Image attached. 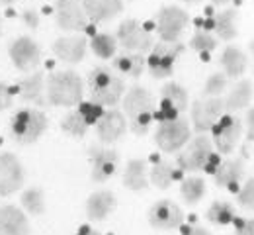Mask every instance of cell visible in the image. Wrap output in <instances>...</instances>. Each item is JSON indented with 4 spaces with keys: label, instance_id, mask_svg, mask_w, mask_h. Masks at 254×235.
I'll list each match as a JSON object with an SVG mask.
<instances>
[{
    "label": "cell",
    "instance_id": "6da1fadb",
    "mask_svg": "<svg viewBox=\"0 0 254 235\" xmlns=\"http://www.w3.org/2000/svg\"><path fill=\"white\" fill-rule=\"evenodd\" d=\"M122 106L133 134L141 137L151 130V124L155 120V110H157V102L151 90L139 84L131 86L122 98Z\"/></svg>",
    "mask_w": 254,
    "mask_h": 235
},
{
    "label": "cell",
    "instance_id": "7a4b0ae2",
    "mask_svg": "<svg viewBox=\"0 0 254 235\" xmlns=\"http://www.w3.org/2000/svg\"><path fill=\"white\" fill-rule=\"evenodd\" d=\"M86 86H88L90 100L100 104V106H110L112 108V106L120 104L124 94H126L124 77L118 71H114L112 67H106V65H98L88 73Z\"/></svg>",
    "mask_w": 254,
    "mask_h": 235
},
{
    "label": "cell",
    "instance_id": "3957f363",
    "mask_svg": "<svg viewBox=\"0 0 254 235\" xmlns=\"http://www.w3.org/2000/svg\"><path fill=\"white\" fill-rule=\"evenodd\" d=\"M45 94L51 106L72 108L78 106L84 96V84L74 71H55L45 80Z\"/></svg>",
    "mask_w": 254,
    "mask_h": 235
},
{
    "label": "cell",
    "instance_id": "277c9868",
    "mask_svg": "<svg viewBox=\"0 0 254 235\" xmlns=\"http://www.w3.org/2000/svg\"><path fill=\"white\" fill-rule=\"evenodd\" d=\"M49 128L47 116L37 108H24L10 120V137L20 145H32Z\"/></svg>",
    "mask_w": 254,
    "mask_h": 235
},
{
    "label": "cell",
    "instance_id": "5b68a950",
    "mask_svg": "<svg viewBox=\"0 0 254 235\" xmlns=\"http://www.w3.org/2000/svg\"><path fill=\"white\" fill-rule=\"evenodd\" d=\"M213 141L211 137L205 134H199L197 137L190 139L176 157V167L180 168L184 174L186 172H199L203 170V165L207 161V157L213 153Z\"/></svg>",
    "mask_w": 254,
    "mask_h": 235
},
{
    "label": "cell",
    "instance_id": "8992f818",
    "mask_svg": "<svg viewBox=\"0 0 254 235\" xmlns=\"http://www.w3.org/2000/svg\"><path fill=\"white\" fill-rule=\"evenodd\" d=\"M191 139V128L186 118L166 120L159 122V128L155 132V143L164 153H178Z\"/></svg>",
    "mask_w": 254,
    "mask_h": 235
},
{
    "label": "cell",
    "instance_id": "52a82bcc",
    "mask_svg": "<svg viewBox=\"0 0 254 235\" xmlns=\"http://www.w3.org/2000/svg\"><path fill=\"white\" fill-rule=\"evenodd\" d=\"M116 39L118 45L124 47V51H133V53H147L155 45L153 34L135 18H127L120 24Z\"/></svg>",
    "mask_w": 254,
    "mask_h": 235
},
{
    "label": "cell",
    "instance_id": "ba28073f",
    "mask_svg": "<svg viewBox=\"0 0 254 235\" xmlns=\"http://www.w3.org/2000/svg\"><path fill=\"white\" fill-rule=\"evenodd\" d=\"M184 45L180 41L176 43H166L159 41L157 45H153L151 55L147 59V67L153 78H168L174 73V65L178 61V57L182 55Z\"/></svg>",
    "mask_w": 254,
    "mask_h": 235
},
{
    "label": "cell",
    "instance_id": "9c48e42d",
    "mask_svg": "<svg viewBox=\"0 0 254 235\" xmlns=\"http://www.w3.org/2000/svg\"><path fill=\"white\" fill-rule=\"evenodd\" d=\"M190 16L184 8L180 6H164L157 14V34L160 41L166 43H176L188 28Z\"/></svg>",
    "mask_w": 254,
    "mask_h": 235
},
{
    "label": "cell",
    "instance_id": "30bf717a",
    "mask_svg": "<svg viewBox=\"0 0 254 235\" xmlns=\"http://www.w3.org/2000/svg\"><path fill=\"white\" fill-rule=\"evenodd\" d=\"M160 98L162 102L159 110H155V120L159 122L176 120L188 110V102H190L188 90L178 82H166L160 88Z\"/></svg>",
    "mask_w": 254,
    "mask_h": 235
},
{
    "label": "cell",
    "instance_id": "8fae6325",
    "mask_svg": "<svg viewBox=\"0 0 254 235\" xmlns=\"http://www.w3.org/2000/svg\"><path fill=\"white\" fill-rule=\"evenodd\" d=\"M243 135V122L233 114H223L219 122L211 128V141L219 155H231Z\"/></svg>",
    "mask_w": 254,
    "mask_h": 235
},
{
    "label": "cell",
    "instance_id": "7c38bea8",
    "mask_svg": "<svg viewBox=\"0 0 254 235\" xmlns=\"http://www.w3.org/2000/svg\"><path fill=\"white\" fill-rule=\"evenodd\" d=\"M8 55L12 65L22 73H32L41 63V47L37 45L35 39L28 35H20L12 39L8 45Z\"/></svg>",
    "mask_w": 254,
    "mask_h": 235
},
{
    "label": "cell",
    "instance_id": "4fadbf2b",
    "mask_svg": "<svg viewBox=\"0 0 254 235\" xmlns=\"http://www.w3.org/2000/svg\"><path fill=\"white\" fill-rule=\"evenodd\" d=\"M225 114V100L221 96L201 98L191 104V124L195 134H207Z\"/></svg>",
    "mask_w": 254,
    "mask_h": 235
},
{
    "label": "cell",
    "instance_id": "5bb4252c",
    "mask_svg": "<svg viewBox=\"0 0 254 235\" xmlns=\"http://www.w3.org/2000/svg\"><path fill=\"white\" fill-rule=\"evenodd\" d=\"M88 159H90V178L94 182L110 180L120 165V153L110 147L92 145L88 147Z\"/></svg>",
    "mask_w": 254,
    "mask_h": 235
},
{
    "label": "cell",
    "instance_id": "9a60e30c",
    "mask_svg": "<svg viewBox=\"0 0 254 235\" xmlns=\"http://www.w3.org/2000/svg\"><path fill=\"white\" fill-rule=\"evenodd\" d=\"M55 22L63 32H78L88 24L82 0H55Z\"/></svg>",
    "mask_w": 254,
    "mask_h": 235
},
{
    "label": "cell",
    "instance_id": "2e32d148",
    "mask_svg": "<svg viewBox=\"0 0 254 235\" xmlns=\"http://www.w3.org/2000/svg\"><path fill=\"white\" fill-rule=\"evenodd\" d=\"M149 224L160 232L178 230L184 224V212L176 202L164 198L149 208Z\"/></svg>",
    "mask_w": 254,
    "mask_h": 235
},
{
    "label": "cell",
    "instance_id": "e0dca14e",
    "mask_svg": "<svg viewBox=\"0 0 254 235\" xmlns=\"http://www.w3.org/2000/svg\"><path fill=\"white\" fill-rule=\"evenodd\" d=\"M26 180V172L20 159L6 151L0 155V196H10L22 188Z\"/></svg>",
    "mask_w": 254,
    "mask_h": 235
},
{
    "label": "cell",
    "instance_id": "ac0fdd59",
    "mask_svg": "<svg viewBox=\"0 0 254 235\" xmlns=\"http://www.w3.org/2000/svg\"><path fill=\"white\" fill-rule=\"evenodd\" d=\"M127 132V118L124 112L120 110H108L102 114V118L96 124V134L98 139L106 145L116 143L118 139H122Z\"/></svg>",
    "mask_w": 254,
    "mask_h": 235
},
{
    "label": "cell",
    "instance_id": "d6986e66",
    "mask_svg": "<svg viewBox=\"0 0 254 235\" xmlns=\"http://www.w3.org/2000/svg\"><path fill=\"white\" fill-rule=\"evenodd\" d=\"M88 41L82 35H68V37H59L53 43V53L57 59H61L68 65H76L86 57Z\"/></svg>",
    "mask_w": 254,
    "mask_h": 235
},
{
    "label": "cell",
    "instance_id": "ffe728a7",
    "mask_svg": "<svg viewBox=\"0 0 254 235\" xmlns=\"http://www.w3.org/2000/svg\"><path fill=\"white\" fill-rule=\"evenodd\" d=\"M215 186L225 188V190H239L241 182L245 178V159L243 157H235V159H225L221 161L219 168L215 170Z\"/></svg>",
    "mask_w": 254,
    "mask_h": 235
},
{
    "label": "cell",
    "instance_id": "44dd1931",
    "mask_svg": "<svg viewBox=\"0 0 254 235\" xmlns=\"http://www.w3.org/2000/svg\"><path fill=\"white\" fill-rule=\"evenodd\" d=\"M18 96L22 102L35 104V106H47V94H45V75L43 71L30 73L26 78L18 82Z\"/></svg>",
    "mask_w": 254,
    "mask_h": 235
},
{
    "label": "cell",
    "instance_id": "7402d4cb",
    "mask_svg": "<svg viewBox=\"0 0 254 235\" xmlns=\"http://www.w3.org/2000/svg\"><path fill=\"white\" fill-rule=\"evenodd\" d=\"M30 220L20 208L12 204L0 208V235H30Z\"/></svg>",
    "mask_w": 254,
    "mask_h": 235
},
{
    "label": "cell",
    "instance_id": "603a6c76",
    "mask_svg": "<svg viewBox=\"0 0 254 235\" xmlns=\"http://www.w3.org/2000/svg\"><path fill=\"white\" fill-rule=\"evenodd\" d=\"M118 206L116 194L112 190H98L86 200V216L92 222H104Z\"/></svg>",
    "mask_w": 254,
    "mask_h": 235
},
{
    "label": "cell",
    "instance_id": "cb8c5ba5",
    "mask_svg": "<svg viewBox=\"0 0 254 235\" xmlns=\"http://www.w3.org/2000/svg\"><path fill=\"white\" fill-rule=\"evenodd\" d=\"M219 65H221L223 73L227 75V78H241L249 67V57L241 47L227 45L219 57Z\"/></svg>",
    "mask_w": 254,
    "mask_h": 235
},
{
    "label": "cell",
    "instance_id": "d4e9b609",
    "mask_svg": "<svg viewBox=\"0 0 254 235\" xmlns=\"http://www.w3.org/2000/svg\"><path fill=\"white\" fill-rule=\"evenodd\" d=\"M84 12L88 20L94 22H110L124 10V0H82Z\"/></svg>",
    "mask_w": 254,
    "mask_h": 235
},
{
    "label": "cell",
    "instance_id": "484cf974",
    "mask_svg": "<svg viewBox=\"0 0 254 235\" xmlns=\"http://www.w3.org/2000/svg\"><path fill=\"white\" fill-rule=\"evenodd\" d=\"M114 63V71H118L122 77H129V78H139L145 71L147 59L143 53H133V51H122L120 55H116L112 59Z\"/></svg>",
    "mask_w": 254,
    "mask_h": 235
},
{
    "label": "cell",
    "instance_id": "4316f807",
    "mask_svg": "<svg viewBox=\"0 0 254 235\" xmlns=\"http://www.w3.org/2000/svg\"><path fill=\"white\" fill-rule=\"evenodd\" d=\"M254 96V84L249 78H241L239 82H235V86L231 88V92L225 98V112L233 114L239 110H245Z\"/></svg>",
    "mask_w": 254,
    "mask_h": 235
},
{
    "label": "cell",
    "instance_id": "83f0119b",
    "mask_svg": "<svg viewBox=\"0 0 254 235\" xmlns=\"http://www.w3.org/2000/svg\"><path fill=\"white\" fill-rule=\"evenodd\" d=\"M149 172H147V163L143 159H131L127 161L126 170H124V186L127 190L141 192L149 186Z\"/></svg>",
    "mask_w": 254,
    "mask_h": 235
},
{
    "label": "cell",
    "instance_id": "f1b7e54d",
    "mask_svg": "<svg viewBox=\"0 0 254 235\" xmlns=\"http://www.w3.org/2000/svg\"><path fill=\"white\" fill-rule=\"evenodd\" d=\"M182 178H184V172L176 167V165L168 163V161H157L153 165V168H151V172H149V182L153 186L160 188V190L170 188L172 182L182 180Z\"/></svg>",
    "mask_w": 254,
    "mask_h": 235
},
{
    "label": "cell",
    "instance_id": "f546056e",
    "mask_svg": "<svg viewBox=\"0 0 254 235\" xmlns=\"http://www.w3.org/2000/svg\"><path fill=\"white\" fill-rule=\"evenodd\" d=\"M213 30L221 41H231L239 35V10L225 8L213 18Z\"/></svg>",
    "mask_w": 254,
    "mask_h": 235
},
{
    "label": "cell",
    "instance_id": "4dcf8cb0",
    "mask_svg": "<svg viewBox=\"0 0 254 235\" xmlns=\"http://www.w3.org/2000/svg\"><path fill=\"white\" fill-rule=\"evenodd\" d=\"M205 218L213 226H231L235 222V218H237V212H235L233 204H229L225 200H215L207 208Z\"/></svg>",
    "mask_w": 254,
    "mask_h": 235
},
{
    "label": "cell",
    "instance_id": "1f68e13d",
    "mask_svg": "<svg viewBox=\"0 0 254 235\" xmlns=\"http://www.w3.org/2000/svg\"><path fill=\"white\" fill-rule=\"evenodd\" d=\"M180 194H182V200L186 202L188 206H195L197 202L203 198V194H205V180L199 178V176L182 178Z\"/></svg>",
    "mask_w": 254,
    "mask_h": 235
},
{
    "label": "cell",
    "instance_id": "d6a6232c",
    "mask_svg": "<svg viewBox=\"0 0 254 235\" xmlns=\"http://www.w3.org/2000/svg\"><path fill=\"white\" fill-rule=\"evenodd\" d=\"M90 47L100 59H114L118 55V39L112 34H96L90 41Z\"/></svg>",
    "mask_w": 254,
    "mask_h": 235
},
{
    "label": "cell",
    "instance_id": "836d02e7",
    "mask_svg": "<svg viewBox=\"0 0 254 235\" xmlns=\"http://www.w3.org/2000/svg\"><path fill=\"white\" fill-rule=\"evenodd\" d=\"M88 128H90L88 122L82 118V114L78 110L68 112L63 120H61V130L66 135H70V137H78V139L84 137L86 132H88Z\"/></svg>",
    "mask_w": 254,
    "mask_h": 235
},
{
    "label": "cell",
    "instance_id": "e575fe53",
    "mask_svg": "<svg viewBox=\"0 0 254 235\" xmlns=\"http://www.w3.org/2000/svg\"><path fill=\"white\" fill-rule=\"evenodd\" d=\"M22 206L28 214L32 216H41L45 212V194L41 188L32 186L22 194Z\"/></svg>",
    "mask_w": 254,
    "mask_h": 235
},
{
    "label": "cell",
    "instance_id": "d590c367",
    "mask_svg": "<svg viewBox=\"0 0 254 235\" xmlns=\"http://www.w3.org/2000/svg\"><path fill=\"white\" fill-rule=\"evenodd\" d=\"M190 47L197 53H203V55L213 53L217 49V37L211 35L209 32H205V30H197L195 34L191 35Z\"/></svg>",
    "mask_w": 254,
    "mask_h": 235
},
{
    "label": "cell",
    "instance_id": "8d00e7d4",
    "mask_svg": "<svg viewBox=\"0 0 254 235\" xmlns=\"http://www.w3.org/2000/svg\"><path fill=\"white\" fill-rule=\"evenodd\" d=\"M229 86V78L225 73H213L211 77H207L205 84H203V96L205 98H215L221 96Z\"/></svg>",
    "mask_w": 254,
    "mask_h": 235
},
{
    "label": "cell",
    "instance_id": "74e56055",
    "mask_svg": "<svg viewBox=\"0 0 254 235\" xmlns=\"http://www.w3.org/2000/svg\"><path fill=\"white\" fill-rule=\"evenodd\" d=\"M237 202L241 208L254 212V176L245 180V184L237 190Z\"/></svg>",
    "mask_w": 254,
    "mask_h": 235
},
{
    "label": "cell",
    "instance_id": "f35d334b",
    "mask_svg": "<svg viewBox=\"0 0 254 235\" xmlns=\"http://www.w3.org/2000/svg\"><path fill=\"white\" fill-rule=\"evenodd\" d=\"M76 110L82 114V118L88 122V126H96V124H98V120L102 118V114L106 112V110H104V106H100V104H96V102H92V100L80 102Z\"/></svg>",
    "mask_w": 254,
    "mask_h": 235
},
{
    "label": "cell",
    "instance_id": "ab89813d",
    "mask_svg": "<svg viewBox=\"0 0 254 235\" xmlns=\"http://www.w3.org/2000/svg\"><path fill=\"white\" fill-rule=\"evenodd\" d=\"M235 235H254V218H235Z\"/></svg>",
    "mask_w": 254,
    "mask_h": 235
},
{
    "label": "cell",
    "instance_id": "60d3db41",
    "mask_svg": "<svg viewBox=\"0 0 254 235\" xmlns=\"http://www.w3.org/2000/svg\"><path fill=\"white\" fill-rule=\"evenodd\" d=\"M12 104H14V90H12V86L0 80V112L12 108Z\"/></svg>",
    "mask_w": 254,
    "mask_h": 235
},
{
    "label": "cell",
    "instance_id": "b9f144b4",
    "mask_svg": "<svg viewBox=\"0 0 254 235\" xmlns=\"http://www.w3.org/2000/svg\"><path fill=\"white\" fill-rule=\"evenodd\" d=\"M219 165H221V155H219L217 151H213V153L207 157L205 165H203V172H205V174H215V170L219 168Z\"/></svg>",
    "mask_w": 254,
    "mask_h": 235
},
{
    "label": "cell",
    "instance_id": "7bdbcfd3",
    "mask_svg": "<svg viewBox=\"0 0 254 235\" xmlns=\"http://www.w3.org/2000/svg\"><path fill=\"white\" fill-rule=\"evenodd\" d=\"M22 20H24V24H26L28 28H32V30H35V28L39 26V14H37V10H33V8H28V10L22 12Z\"/></svg>",
    "mask_w": 254,
    "mask_h": 235
},
{
    "label": "cell",
    "instance_id": "ee69618b",
    "mask_svg": "<svg viewBox=\"0 0 254 235\" xmlns=\"http://www.w3.org/2000/svg\"><path fill=\"white\" fill-rule=\"evenodd\" d=\"M245 126H247V139L254 143V106H251V110L245 116Z\"/></svg>",
    "mask_w": 254,
    "mask_h": 235
},
{
    "label": "cell",
    "instance_id": "f6af8a7d",
    "mask_svg": "<svg viewBox=\"0 0 254 235\" xmlns=\"http://www.w3.org/2000/svg\"><path fill=\"white\" fill-rule=\"evenodd\" d=\"M182 235H211V232H207L205 228H201V226H188Z\"/></svg>",
    "mask_w": 254,
    "mask_h": 235
},
{
    "label": "cell",
    "instance_id": "bcb514c9",
    "mask_svg": "<svg viewBox=\"0 0 254 235\" xmlns=\"http://www.w3.org/2000/svg\"><path fill=\"white\" fill-rule=\"evenodd\" d=\"M76 235H102V234H100L98 230H94V228H90V226H82Z\"/></svg>",
    "mask_w": 254,
    "mask_h": 235
},
{
    "label": "cell",
    "instance_id": "7dc6e473",
    "mask_svg": "<svg viewBox=\"0 0 254 235\" xmlns=\"http://www.w3.org/2000/svg\"><path fill=\"white\" fill-rule=\"evenodd\" d=\"M211 2H213L215 6H225V4H229L231 0H211Z\"/></svg>",
    "mask_w": 254,
    "mask_h": 235
},
{
    "label": "cell",
    "instance_id": "c3c4849f",
    "mask_svg": "<svg viewBox=\"0 0 254 235\" xmlns=\"http://www.w3.org/2000/svg\"><path fill=\"white\" fill-rule=\"evenodd\" d=\"M16 0H0V4H4V6H10V4H14Z\"/></svg>",
    "mask_w": 254,
    "mask_h": 235
},
{
    "label": "cell",
    "instance_id": "681fc988",
    "mask_svg": "<svg viewBox=\"0 0 254 235\" xmlns=\"http://www.w3.org/2000/svg\"><path fill=\"white\" fill-rule=\"evenodd\" d=\"M180 2H186V4H199L201 0H180Z\"/></svg>",
    "mask_w": 254,
    "mask_h": 235
},
{
    "label": "cell",
    "instance_id": "f907efd6",
    "mask_svg": "<svg viewBox=\"0 0 254 235\" xmlns=\"http://www.w3.org/2000/svg\"><path fill=\"white\" fill-rule=\"evenodd\" d=\"M249 47H251V53H253V57H254V39L251 41V45H249ZM253 73H254V69H253Z\"/></svg>",
    "mask_w": 254,
    "mask_h": 235
},
{
    "label": "cell",
    "instance_id": "816d5d0a",
    "mask_svg": "<svg viewBox=\"0 0 254 235\" xmlns=\"http://www.w3.org/2000/svg\"><path fill=\"white\" fill-rule=\"evenodd\" d=\"M0 32H2V26H0Z\"/></svg>",
    "mask_w": 254,
    "mask_h": 235
},
{
    "label": "cell",
    "instance_id": "f5cc1de1",
    "mask_svg": "<svg viewBox=\"0 0 254 235\" xmlns=\"http://www.w3.org/2000/svg\"><path fill=\"white\" fill-rule=\"evenodd\" d=\"M127 2H131V0H127Z\"/></svg>",
    "mask_w": 254,
    "mask_h": 235
}]
</instances>
